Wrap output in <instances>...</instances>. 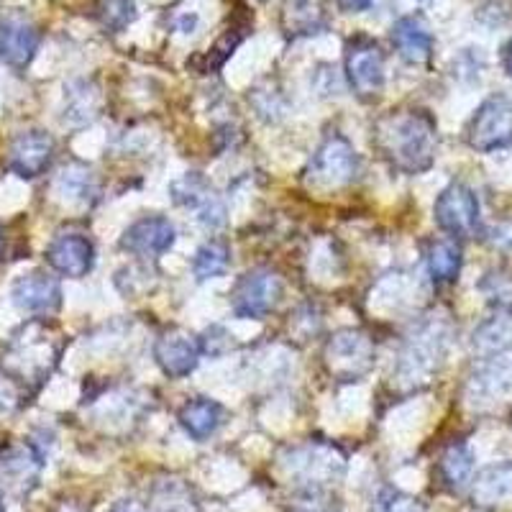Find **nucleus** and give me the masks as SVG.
<instances>
[{
	"label": "nucleus",
	"mask_w": 512,
	"mask_h": 512,
	"mask_svg": "<svg viewBox=\"0 0 512 512\" xmlns=\"http://www.w3.org/2000/svg\"><path fill=\"white\" fill-rule=\"evenodd\" d=\"M466 144L477 152H497L512 144V100L492 95L466 123Z\"/></svg>",
	"instance_id": "nucleus-6"
},
{
	"label": "nucleus",
	"mask_w": 512,
	"mask_h": 512,
	"mask_svg": "<svg viewBox=\"0 0 512 512\" xmlns=\"http://www.w3.org/2000/svg\"><path fill=\"white\" fill-rule=\"evenodd\" d=\"M59 195H64L67 200H80V203H88L95 198L98 185H95V177L90 169L85 167H70L64 169L57 180Z\"/></svg>",
	"instance_id": "nucleus-29"
},
{
	"label": "nucleus",
	"mask_w": 512,
	"mask_h": 512,
	"mask_svg": "<svg viewBox=\"0 0 512 512\" xmlns=\"http://www.w3.org/2000/svg\"><path fill=\"white\" fill-rule=\"evenodd\" d=\"M98 105H100V95L90 88L88 82H80L75 88H70L67 93V105H64V118L70 123H90L95 116H98Z\"/></svg>",
	"instance_id": "nucleus-28"
},
{
	"label": "nucleus",
	"mask_w": 512,
	"mask_h": 512,
	"mask_svg": "<svg viewBox=\"0 0 512 512\" xmlns=\"http://www.w3.org/2000/svg\"><path fill=\"white\" fill-rule=\"evenodd\" d=\"M280 466L285 477L295 484L303 495L320 492L331 487L346 472L344 451L326 441H308L300 446L285 448L280 456Z\"/></svg>",
	"instance_id": "nucleus-2"
},
{
	"label": "nucleus",
	"mask_w": 512,
	"mask_h": 512,
	"mask_svg": "<svg viewBox=\"0 0 512 512\" xmlns=\"http://www.w3.org/2000/svg\"><path fill=\"white\" fill-rule=\"evenodd\" d=\"M433 216L441 231L451 236H472L479 226V200L461 182L448 185L433 205Z\"/></svg>",
	"instance_id": "nucleus-10"
},
{
	"label": "nucleus",
	"mask_w": 512,
	"mask_h": 512,
	"mask_svg": "<svg viewBox=\"0 0 512 512\" xmlns=\"http://www.w3.org/2000/svg\"><path fill=\"white\" fill-rule=\"evenodd\" d=\"M474 351L479 356H495L512 349V313H502L497 318L487 320L479 331L474 333Z\"/></svg>",
	"instance_id": "nucleus-25"
},
{
	"label": "nucleus",
	"mask_w": 512,
	"mask_h": 512,
	"mask_svg": "<svg viewBox=\"0 0 512 512\" xmlns=\"http://www.w3.org/2000/svg\"><path fill=\"white\" fill-rule=\"evenodd\" d=\"M359 154L351 141L341 134H331L308 164V182L320 190H338L359 177Z\"/></svg>",
	"instance_id": "nucleus-5"
},
{
	"label": "nucleus",
	"mask_w": 512,
	"mask_h": 512,
	"mask_svg": "<svg viewBox=\"0 0 512 512\" xmlns=\"http://www.w3.org/2000/svg\"><path fill=\"white\" fill-rule=\"evenodd\" d=\"M47 262L52 264L54 272L80 280L93 269L95 264V246L88 236L82 233H62L49 244Z\"/></svg>",
	"instance_id": "nucleus-16"
},
{
	"label": "nucleus",
	"mask_w": 512,
	"mask_h": 512,
	"mask_svg": "<svg viewBox=\"0 0 512 512\" xmlns=\"http://www.w3.org/2000/svg\"><path fill=\"white\" fill-rule=\"evenodd\" d=\"M338 6L349 13H359V11H367V8L372 6V0H338Z\"/></svg>",
	"instance_id": "nucleus-35"
},
{
	"label": "nucleus",
	"mask_w": 512,
	"mask_h": 512,
	"mask_svg": "<svg viewBox=\"0 0 512 512\" xmlns=\"http://www.w3.org/2000/svg\"><path fill=\"white\" fill-rule=\"evenodd\" d=\"M29 331L31 328H26L24 336L13 338L3 369H6L8 377L18 379V382L39 384L52 372L54 361H57V346L41 331L36 336H31Z\"/></svg>",
	"instance_id": "nucleus-7"
},
{
	"label": "nucleus",
	"mask_w": 512,
	"mask_h": 512,
	"mask_svg": "<svg viewBox=\"0 0 512 512\" xmlns=\"http://www.w3.org/2000/svg\"><path fill=\"white\" fill-rule=\"evenodd\" d=\"M448 346V326L446 320H425L405 338V346L400 351L397 361V379L402 384L418 387L428 382L438 367Z\"/></svg>",
	"instance_id": "nucleus-3"
},
{
	"label": "nucleus",
	"mask_w": 512,
	"mask_h": 512,
	"mask_svg": "<svg viewBox=\"0 0 512 512\" xmlns=\"http://www.w3.org/2000/svg\"><path fill=\"white\" fill-rule=\"evenodd\" d=\"M374 146L405 175H420L436 162L438 128L428 111H392L374 123Z\"/></svg>",
	"instance_id": "nucleus-1"
},
{
	"label": "nucleus",
	"mask_w": 512,
	"mask_h": 512,
	"mask_svg": "<svg viewBox=\"0 0 512 512\" xmlns=\"http://www.w3.org/2000/svg\"><path fill=\"white\" fill-rule=\"evenodd\" d=\"M13 303L26 313L47 315L62 305V287L47 272L21 274L11 287Z\"/></svg>",
	"instance_id": "nucleus-17"
},
{
	"label": "nucleus",
	"mask_w": 512,
	"mask_h": 512,
	"mask_svg": "<svg viewBox=\"0 0 512 512\" xmlns=\"http://www.w3.org/2000/svg\"><path fill=\"white\" fill-rule=\"evenodd\" d=\"M374 341L359 328H344L328 338L323 361L333 379L338 382H359L374 367Z\"/></svg>",
	"instance_id": "nucleus-4"
},
{
	"label": "nucleus",
	"mask_w": 512,
	"mask_h": 512,
	"mask_svg": "<svg viewBox=\"0 0 512 512\" xmlns=\"http://www.w3.org/2000/svg\"><path fill=\"white\" fill-rule=\"evenodd\" d=\"M282 24L292 36L318 34L328 24L326 6H323V0H287Z\"/></svg>",
	"instance_id": "nucleus-23"
},
{
	"label": "nucleus",
	"mask_w": 512,
	"mask_h": 512,
	"mask_svg": "<svg viewBox=\"0 0 512 512\" xmlns=\"http://www.w3.org/2000/svg\"><path fill=\"white\" fill-rule=\"evenodd\" d=\"M346 80L361 100H372L384 88V52L369 36H354L346 47Z\"/></svg>",
	"instance_id": "nucleus-8"
},
{
	"label": "nucleus",
	"mask_w": 512,
	"mask_h": 512,
	"mask_svg": "<svg viewBox=\"0 0 512 512\" xmlns=\"http://www.w3.org/2000/svg\"><path fill=\"white\" fill-rule=\"evenodd\" d=\"M282 297L280 274L269 269H251L236 282L231 292V308L239 318L259 320L277 308Z\"/></svg>",
	"instance_id": "nucleus-9"
},
{
	"label": "nucleus",
	"mask_w": 512,
	"mask_h": 512,
	"mask_svg": "<svg viewBox=\"0 0 512 512\" xmlns=\"http://www.w3.org/2000/svg\"><path fill=\"white\" fill-rule=\"evenodd\" d=\"M3 254H6V228L0 226V262H3Z\"/></svg>",
	"instance_id": "nucleus-38"
},
{
	"label": "nucleus",
	"mask_w": 512,
	"mask_h": 512,
	"mask_svg": "<svg viewBox=\"0 0 512 512\" xmlns=\"http://www.w3.org/2000/svg\"><path fill=\"white\" fill-rule=\"evenodd\" d=\"M180 423L195 441H205L218 431V425L223 423V408L216 400L208 397H195V400L185 402L180 410Z\"/></svg>",
	"instance_id": "nucleus-22"
},
{
	"label": "nucleus",
	"mask_w": 512,
	"mask_h": 512,
	"mask_svg": "<svg viewBox=\"0 0 512 512\" xmlns=\"http://www.w3.org/2000/svg\"><path fill=\"white\" fill-rule=\"evenodd\" d=\"M512 395V349L502 351V354L489 356L484 361V367L469 382L466 390V400H472L474 405H484V402H502L505 397Z\"/></svg>",
	"instance_id": "nucleus-15"
},
{
	"label": "nucleus",
	"mask_w": 512,
	"mask_h": 512,
	"mask_svg": "<svg viewBox=\"0 0 512 512\" xmlns=\"http://www.w3.org/2000/svg\"><path fill=\"white\" fill-rule=\"evenodd\" d=\"M177 231L172 221L164 216H146L128 226L123 233L121 249L136 256H162L175 246Z\"/></svg>",
	"instance_id": "nucleus-14"
},
{
	"label": "nucleus",
	"mask_w": 512,
	"mask_h": 512,
	"mask_svg": "<svg viewBox=\"0 0 512 512\" xmlns=\"http://www.w3.org/2000/svg\"><path fill=\"white\" fill-rule=\"evenodd\" d=\"M512 497V464L492 466L474 482L472 500L479 507H497Z\"/></svg>",
	"instance_id": "nucleus-24"
},
{
	"label": "nucleus",
	"mask_w": 512,
	"mask_h": 512,
	"mask_svg": "<svg viewBox=\"0 0 512 512\" xmlns=\"http://www.w3.org/2000/svg\"><path fill=\"white\" fill-rule=\"evenodd\" d=\"M425 267L436 285H451L456 282L461 272V246L454 236H443V239H431L423 249Z\"/></svg>",
	"instance_id": "nucleus-20"
},
{
	"label": "nucleus",
	"mask_w": 512,
	"mask_h": 512,
	"mask_svg": "<svg viewBox=\"0 0 512 512\" xmlns=\"http://www.w3.org/2000/svg\"><path fill=\"white\" fill-rule=\"evenodd\" d=\"M392 44L410 64H425L433 54V34L420 16H405L392 26Z\"/></svg>",
	"instance_id": "nucleus-19"
},
{
	"label": "nucleus",
	"mask_w": 512,
	"mask_h": 512,
	"mask_svg": "<svg viewBox=\"0 0 512 512\" xmlns=\"http://www.w3.org/2000/svg\"><path fill=\"white\" fill-rule=\"evenodd\" d=\"M372 512H423L420 510L418 500L413 497L402 495L397 489H382L374 502V510Z\"/></svg>",
	"instance_id": "nucleus-32"
},
{
	"label": "nucleus",
	"mask_w": 512,
	"mask_h": 512,
	"mask_svg": "<svg viewBox=\"0 0 512 512\" xmlns=\"http://www.w3.org/2000/svg\"><path fill=\"white\" fill-rule=\"evenodd\" d=\"M41 34L31 21L26 18H6L0 21V59L13 67L24 70L29 67L31 59L36 57Z\"/></svg>",
	"instance_id": "nucleus-18"
},
{
	"label": "nucleus",
	"mask_w": 512,
	"mask_h": 512,
	"mask_svg": "<svg viewBox=\"0 0 512 512\" xmlns=\"http://www.w3.org/2000/svg\"><path fill=\"white\" fill-rule=\"evenodd\" d=\"M54 149L57 144L47 131H24L13 139L11 149H8V167L18 177L34 180L41 172H47L54 159Z\"/></svg>",
	"instance_id": "nucleus-11"
},
{
	"label": "nucleus",
	"mask_w": 512,
	"mask_h": 512,
	"mask_svg": "<svg viewBox=\"0 0 512 512\" xmlns=\"http://www.w3.org/2000/svg\"><path fill=\"white\" fill-rule=\"evenodd\" d=\"M172 200L177 205L198 210V218L203 226L221 228L226 223V205H223V200L218 198L216 192L210 190V185L198 172L185 175L172 185Z\"/></svg>",
	"instance_id": "nucleus-13"
},
{
	"label": "nucleus",
	"mask_w": 512,
	"mask_h": 512,
	"mask_svg": "<svg viewBox=\"0 0 512 512\" xmlns=\"http://www.w3.org/2000/svg\"><path fill=\"white\" fill-rule=\"evenodd\" d=\"M472 469H474V456L472 451L464 446V443H454V446H448L443 451L441 461H438V472H441L443 482L448 487H464L472 477Z\"/></svg>",
	"instance_id": "nucleus-26"
},
{
	"label": "nucleus",
	"mask_w": 512,
	"mask_h": 512,
	"mask_svg": "<svg viewBox=\"0 0 512 512\" xmlns=\"http://www.w3.org/2000/svg\"><path fill=\"white\" fill-rule=\"evenodd\" d=\"M502 64H505V70L507 75L512 77V39L507 41V47L502 49Z\"/></svg>",
	"instance_id": "nucleus-37"
},
{
	"label": "nucleus",
	"mask_w": 512,
	"mask_h": 512,
	"mask_svg": "<svg viewBox=\"0 0 512 512\" xmlns=\"http://www.w3.org/2000/svg\"><path fill=\"white\" fill-rule=\"evenodd\" d=\"M228 262H231V251L223 241H208V244L200 246L195 251V259H192V272L198 280H213V277H221L226 274Z\"/></svg>",
	"instance_id": "nucleus-27"
},
{
	"label": "nucleus",
	"mask_w": 512,
	"mask_h": 512,
	"mask_svg": "<svg viewBox=\"0 0 512 512\" xmlns=\"http://www.w3.org/2000/svg\"><path fill=\"white\" fill-rule=\"evenodd\" d=\"M482 290L487 292L492 303L502 305V308L512 305V280L507 274H489L487 280L482 282Z\"/></svg>",
	"instance_id": "nucleus-33"
},
{
	"label": "nucleus",
	"mask_w": 512,
	"mask_h": 512,
	"mask_svg": "<svg viewBox=\"0 0 512 512\" xmlns=\"http://www.w3.org/2000/svg\"><path fill=\"white\" fill-rule=\"evenodd\" d=\"M203 356L200 338L185 331H169L154 344V359L167 377L182 379L195 372Z\"/></svg>",
	"instance_id": "nucleus-12"
},
{
	"label": "nucleus",
	"mask_w": 512,
	"mask_h": 512,
	"mask_svg": "<svg viewBox=\"0 0 512 512\" xmlns=\"http://www.w3.org/2000/svg\"><path fill=\"white\" fill-rule=\"evenodd\" d=\"M149 512H200V502L195 489L185 479H159L149 492Z\"/></svg>",
	"instance_id": "nucleus-21"
},
{
	"label": "nucleus",
	"mask_w": 512,
	"mask_h": 512,
	"mask_svg": "<svg viewBox=\"0 0 512 512\" xmlns=\"http://www.w3.org/2000/svg\"><path fill=\"white\" fill-rule=\"evenodd\" d=\"M0 512H6V505H3V495H0Z\"/></svg>",
	"instance_id": "nucleus-39"
},
{
	"label": "nucleus",
	"mask_w": 512,
	"mask_h": 512,
	"mask_svg": "<svg viewBox=\"0 0 512 512\" xmlns=\"http://www.w3.org/2000/svg\"><path fill=\"white\" fill-rule=\"evenodd\" d=\"M18 392L13 387L11 377L8 374H0V413H8V410L16 408Z\"/></svg>",
	"instance_id": "nucleus-34"
},
{
	"label": "nucleus",
	"mask_w": 512,
	"mask_h": 512,
	"mask_svg": "<svg viewBox=\"0 0 512 512\" xmlns=\"http://www.w3.org/2000/svg\"><path fill=\"white\" fill-rule=\"evenodd\" d=\"M98 16L100 21H103L105 29L123 31L136 16L134 0H100Z\"/></svg>",
	"instance_id": "nucleus-30"
},
{
	"label": "nucleus",
	"mask_w": 512,
	"mask_h": 512,
	"mask_svg": "<svg viewBox=\"0 0 512 512\" xmlns=\"http://www.w3.org/2000/svg\"><path fill=\"white\" fill-rule=\"evenodd\" d=\"M111 512H149V510H146V507H141L139 502H134V500H121Z\"/></svg>",
	"instance_id": "nucleus-36"
},
{
	"label": "nucleus",
	"mask_w": 512,
	"mask_h": 512,
	"mask_svg": "<svg viewBox=\"0 0 512 512\" xmlns=\"http://www.w3.org/2000/svg\"><path fill=\"white\" fill-rule=\"evenodd\" d=\"M39 464L41 461L36 459V456H31L29 451H21V448H16V451H11V454L3 459V472H6L11 479H16V482H21V479L34 477V472L39 469Z\"/></svg>",
	"instance_id": "nucleus-31"
}]
</instances>
